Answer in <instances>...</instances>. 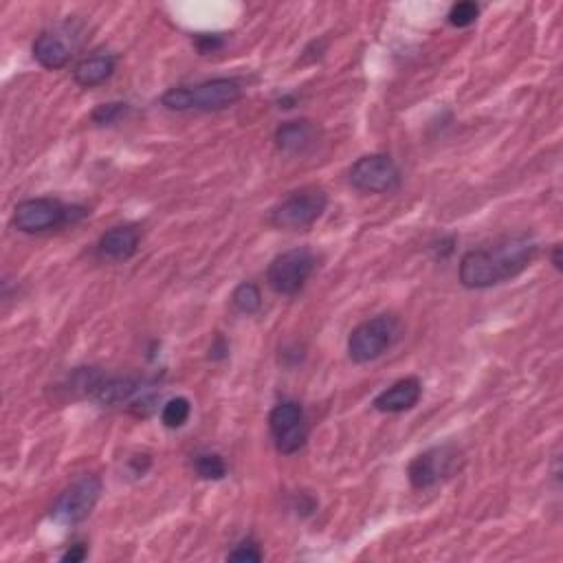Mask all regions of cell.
<instances>
[{
  "label": "cell",
  "instance_id": "cell-1",
  "mask_svg": "<svg viewBox=\"0 0 563 563\" xmlns=\"http://www.w3.org/2000/svg\"><path fill=\"white\" fill-rule=\"evenodd\" d=\"M537 256L531 236H515L493 249H473L460 260V282L465 289H491L520 275Z\"/></svg>",
  "mask_w": 563,
  "mask_h": 563
},
{
  "label": "cell",
  "instance_id": "cell-2",
  "mask_svg": "<svg viewBox=\"0 0 563 563\" xmlns=\"http://www.w3.org/2000/svg\"><path fill=\"white\" fill-rule=\"evenodd\" d=\"M242 97V86L234 77H218L198 86H176L161 97L170 110H223L234 106Z\"/></svg>",
  "mask_w": 563,
  "mask_h": 563
},
{
  "label": "cell",
  "instance_id": "cell-3",
  "mask_svg": "<svg viewBox=\"0 0 563 563\" xmlns=\"http://www.w3.org/2000/svg\"><path fill=\"white\" fill-rule=\"evenodd\" d=\"M88 212L84 207H69L58 198H29L22 201L14 209V218L11 223L22 234H42V231L58 229L62 225L75 223V220L84 218Z\"/></svg>",
  "mask_w": 563,
  "mask_h": 563
},
{
  "label": "cell",
  "instance_id": "cell-4",
  "mask_svg": "<svg viewBox=\"0 0 563 563\" xmlns=\"http://www.w3.org/2000/svg\"><path fill=\"white\" fill-rule=\"evenodd\" d=\"M399 339V319L394 315H379L359 324L348 337V355L355 363L377 361Z\"/></svg>",
  "mask_w": 563,
  "mask_h": 563
},
{
  "label": "cell",
  "instance_id": "cell-5",
  "mask_svg": "<svg viewBox=\"0 0 563 563\" xmlns=\"http://www.w3.org/2000/svg\"><path fill=\"white\" fill-rule=\"evenodd\" d=\"M328 196L319 187H302L273 207L271 225L286 231H304L324 216Z\"/></svg>",
  "mask_w": 563,
  "mask_h": 563
},
{
  "label": "cell",
  "instance_id": "cell-6",
  "mask_svg": "<svg viewBox=\"0 0 563 563\" xmlns=\"http://www.w3.org/2000/svg\"><path fill=\"white\" fill-rule=\"evenodd\" d=\"M317 258L311 249L297 247L273 258L267 269V282L278 295L293 297L300 293L315 273Z\"/></svg>",
  "mask_w": 563,
  "mask_h": 563
},
{
  "label": "cell",
  "instance_id": "cell-7",
  "mask_svg": "<svg viewBox=\"0 0 563 563\" xmlns=\"http://www.w3.org/2000/svg\"><path fill=\"white\" fill-rule=\"evenodd\" d=\"M99 498H102V480L97 476H82L60 493L51 509V517L60 524H80L88 520Z\"/></svg>",
  "mask_w": 563,
  "mask_h": 563
},
{
  "label": "cell",
  "instance_id": "cell-8",
  "mask_svg": "<svg viewBox=\"0 0 563 563\" xmlns=\"http://www.w3.org/2000/svg\"><path fill=\"white\" fill-rule=\"evenodd\" d=\"M352 187L368 194H392L401 187V170L388 154H368L350 168Z\"/></svg>",
  "mask_w": 563,
  "mask_h": 563
},
{
  "label": "cell",
  "instance_id": "cell-9",
  "mask_svg": "<svg viewBox=\"0 0 563 563\" xmlns=\"http://www.w3.org/2000/svg\"><path fill=\"white\" fill-rule=\"evenodd\" d=\"M269 429L275 449L284 456H293L308 440V425L300 403L282 401L269 414Z\"/></svg>",
  "mask_w": 563,
  "mask_h": 563
},
{
  "label": "cell",
  "instance_id": "cell-10",
  "mask_svg": "<svg viewBox=\"0 0 563 563\" xmlns=\"http://www.w3.org/2000/svg\"><path fill=\"white\" fill-rule=\"evenodd\" d=\"M458 467V449L454 445H443L425 451V454L416 456L410 467H407V478H410L412 487L423 491L434 487L440 480L449 478Z\"/></svg>",
  "mask_w": 563,
  "mask_h": 563
},
{
  "label": "cell",
  "instance_id": "cell-11",
  "mask_svg": "<svg viewBox=\"0 0 563 563\" xmlns=\"http://www.w3.org/2000/svg\"><path fill=\"white\" fill-rule=\"evenodd\" d=\"M423 396V383L416 377H407L390 385L388 390H383L377 399H374V410L383 414H401L412 410L418 405Z\"/></svg>",
  "mask_w": 563,
  "mask_h": 563
},
{
  "label": "cell",
  "instance_id": "cell-12",
  "mask_svg": "<svg viewBox=\"0 0 563 563\" xmlns=\"http://www.w3.org/2000/svg\"><path fill=\"white\" fill-rule=\"evenodd\" d=\"M73 55V44L69 33L64 31H44L33 42V60L49 71L62 69L69 64Z\"/></svg>",
  "mask_w": 563,
  "mask_h": 563
},
{
  "label": "cell",
  "instance_id": "cell-13",
  "mask_svg": "<svg viewBox=\"0 0 563 563\" xmlns=\"http://www.w3.org/2000/svg\"><path fill=\"white\" fill-rule=\"evenodd\" d=\"M141 231L135 225H121L113 227L99 238L97 253L99 258L110 262H126L139 251Z\"/></svg>",
  "mask_w": 563,
  "mask_h": 563
},
{
  "label": "cell",
  "instance_id": "cell-14",
  "mask_svg": "<svg viewBox=\"0 0 563 563\" xmlns=\"http://www.w3.org/2000/svg\"><path fill=\"white\" fill-rule=\"evenodd\" d=\"M319 126L308 119L286 121L275 130V146L286 154H304L317 146Z\"/></svg>",
  "mask_w": 563,
  "mask_h": 563
},
{
  "label": "cell",
  "instance_id": "cell-15",
  "mask_svg": "<svg viewBox=\"0 0 563 563\" xmlns=\"http://www.w3.org/2000/svg\"><path fill=\"white\" fill-rule=\"evenodd\" d=\"M141 385L143 383L139 379L132 377H110V379L104 377L93 399L102 407H117L124 403H132L135 401V396H139V392L143 390Z\"/></svg>",
  "mask_w": 563,
  "mask_h": 563
},
{
  "label": "cell",
  "instance_id": "cell-16",
  "mask_svg": "<svg viewBox=\"0 0 563 563\" xmlns=\"http://www.w3.org/2000/svg\"><path fill=\"white\" fill-rule=\"evenodd\" d=\"M115 69H117V62H115L113 55L99 53V55H93V58H86V60L77 64L75 71H73V77L80 86L95 88L99 84L108 82L110 77H113Z\"/></svg>",
  "mask_w": 563,
  "mask_h": 563
},
{
  "label": "cell",
  "instance_id": "cell-17",
  "mask_svg": "<svg viewBox=\"0 0 563 563\" xmlns=\"http://www.w3.org/2000/svg\"><path fill=\"white\" fill-rule=\"evenodd\" d=\"M231 304L242 315H256L262 308V293L260 286L253 282H242L236 286L234 295H231Z\"/></svg>",
  "mask_w": 563,
  "mask_h": 563
},
{
  "label": "cell",
  "instance_id": "cell-18",
  "mask_svg": "<svg viewBox=\"0 0 563 563\" xmlns=\"http://www.w3.org/2000/svg\"><path fill=\"white\" fill-rule=\"evenodd\" d=\"M190 414H192V403L187 401L185 396H176V399H172V401H168V403L163 405L161 421H163L165 427L179 429L187 421H190Z\"/></svg>",
  "mask_w": 563,
  "mask_h": 563
},
{
  "label": "cell",
  "instance_id": "cell-19",
  "mask_svg": "<svg viewBox=\"0 0 563 563\" xmlns=\"http://www.w3.org/2000/svg\"><path fill=\"white\" fill-rule=\"evenodd\" d=\"M194 469L203 480H223L227 476V465L218 454H198L194 458Z\"/></svg>",
  "mask_w": 563,
  "mask_h": 563
},
{
  "label": "cell",
  "instance_id": "cell-20",
  "mask_svg": "<svg viewBox=\"0 0 563 563\" xmlns=\"http://www.w3.org/2000/svg\"><path fill=\"white\" fill-rule=\"evenodd\" d=\"M478 16H480V7L476 3H471V0H465V3H456L449 9L447 20L451 27L465 29V27H471L473 22L478 20Z\"/></svg>",
  "mask_w": 563,
  "mask_h": 563
},
{
  "label": "cell",
  "instance_id": "cell-21",
  "mask_svg": "<svg viewBox=\"0 0 563 563\" xmlns=\"http://www.w3.org/2000/svg\"><path fill=\"white\" fill-rule=\"evenodd\" d=\"M130 113V106L124 102H110V104H102L93 110L91 119L95 121L97 126H113L117 124L119 119H124Z\"/></svg>",
  "mask_w": 563,
  "mask_h": 563
},
{
  "label": "cell",
  "instance_id": "cell-22",
  "mask_svg": "<svg viewBox=\"0 0 563 563\" xmlns=\"http://www.w3.org/2000/svg\"><path fill=\"white\" fill-rule=\"evenodd\" d=\"M262 550H260V546L256 544V542H242V544H238L234 550H231V553L227 555V559L229 561H240V563H258V561H262Z\"/></svg>",
  "mask_w": 563,
  "mask_h": 563
},
{
  "label": "cell",
  "instance_id": "cell-23",
  "mask_svg": "<svg viewBox=\"0 0 563 563\" xmlns=\"http://www.w3.org/2000/svg\"><path fill=\"white\" fill-rule=\"evenodd\" d=\"M194 44L201 53H214L218 49H223L225 40L220 38L218 33H198V36L194 38Z\"/></svg>",
  "mask_w": 563,
  "mask_h": 563
},
{
  "label": "cell",
  "instance_id": "cell-24",
  "mask_svg": "<svg viewBox=\"0 0 563 563\" xmlns=\"http://www.w3.org/2000/svg\"><path fill=\"white\" fill-rule=\"evenodd\" d=\"M86 557H88L86 546H84V544H73V546L62 555V561H64V563H80V561H84Z\"/></svg>",
  "mask_w": 563,
  "mask_h": 563
},
{
  "label": "cell",
  "instance_id": "cell-25",
  "mask_svg": "<svg viewBox=\"0 0 563 563\" xmlns=\"http://www.w3.org/2000/svg\"><path fill=\"white\" fill-rule=\"evenodd\" d=\"M227 352H229V346L225 344V339L223 337H216L212 348H209V359L220 361V359L227 357Z\"/></svg>",
  "mask_w": 563,
  "mask_h": 563
},
{
  "label": "cell",
  "instance_id": "cell-26",
  "mask_svg": "<svg viewBox=\"0 0 563 563\" xmlns=\"http://www.w3.org/2000/svg\"><path fill=\"white\" fill-rule=\"evenodd\" d=\"M553 262H555V267L561 271V249L559 247H555V251H553Z\"/></svg>",
  "mask_w": 563,
  "mask_h": 563
}]
</instances>
